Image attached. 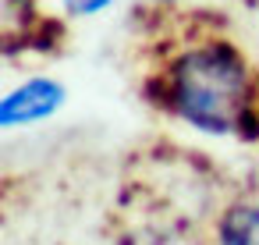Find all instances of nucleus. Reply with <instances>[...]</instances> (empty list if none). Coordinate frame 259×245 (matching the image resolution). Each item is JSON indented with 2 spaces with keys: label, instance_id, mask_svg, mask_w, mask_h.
<instances>
[{
  "label": "nucleus",
  "instance_id": "nucleus-4",
  "mask_svg": "<svg viewBox=\"0 0 259 245\" xmlns=\"http://www.w3.org/2000/svg\"><path fill=\"white\" fill-rule=\"evenodd\" d=\"M220 245H259V206H234L220 220Z\"/></svg>",
  "mask_w": 259,
  "mask_h": 245
},
{
  "label": "nucleus",
  "instance_id": "nucleus-2",
  "mask_svg": "<svg viewBox=\"0 0 259 245\" xmlns=\"http://www.w3.org/2000/svg\"><path fill=\"white\" fill-rule=\"evenodd\" d=\"M64 103V86L54 78H29L8 96H0V128L36 125L50 114H57Z\"/></svg>",
  "mask_w": 259,
  "mask_h": 245
},
{
  "label": "nucleus",
  "instance_id": "nucleus-3",
  "mask_svg": "<svg viewBox=\"0 0 259 245\" xmlns=\"http://www.w3.org/2000/svg\"><path fill=\"white\" fill-rule=\"evenodd\" d=\"M39 25L32 0H0V50H18L32 43Z\"/></svg>",
  "mask_w": 259,
  "mask_h": 245
},
{
  "label": "nucleus",
  "instance_id": "nucleus-1",
  "mask_svg": "<svg viewBox=\"0 0 259 245\" xmlns=\"http://www.w3.org/2000/svg\"><path fill=\"white\" fill-rule=\"evenodd\" d=\"M255 78L227 39H202L181 50L163 75L167 107L199 132L248 135L255 125Z\"/></svg>",
  "mask_w": 259,
  "mask_h": 245
},
{
  "label": "nucleus",
  "instance_id": "nucleus-5",
  "mask_svg": "<svg viewBox=\"0 0 259 245\" xmlns=\"http://www.w3.org/2000/svg\"><path fill=\"white\" fill-rule=\"evenodd\" d=\"M110 0H64V11L68 15H78V18H89L96 11H103Z\"/></svg>",
  "mask_w": 259,
  "mask_h": 245
}]
</instances>
